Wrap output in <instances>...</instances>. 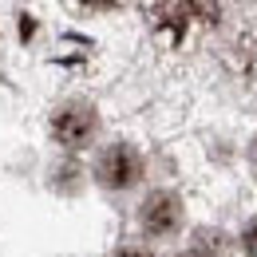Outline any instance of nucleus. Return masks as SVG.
Masks as SVG:
<instances>
[{"instance_id":"7ed1b4c3","label":"nucleus","mask_w":257,"mask_h":257,"mask_svg":"<svg viewBox=\"0 0 257 257\" xmlns=\"http://www.w3.org/2000/svg\"><path fill=\"white\" fill-rule=\"evenodd\" d=\"M182 218V202L174 198L170 190H159L143 202V229L147 233H170Z\"/></svg>"},{"instance_id":"39448f33","label":"nucleus","mask_w":257,"mask_h":257,"mask_svg":"<svg viewBox=\"0 0 257 257\" xmlns=\"http://www.w3.org/2000/svg\"><path fill=\"white\" fill-rule=\"evenodd\" d=\"M115 257H151V253H143V249H119Z\"/></svg>"},{"instance_id":"423d86ee","label":"nucleus","mask_w":257,"mask_h":257,"mask_svg":"<svg viewBox=\"0 0 257 257\" xmlns=\"http://www.w3.org/2000/svg\"><path fill=\"white\" fill-rule=\"evenodd\" d=\"M253 170H257V143H253Z\"/></svg>"},{"instance_id":"20e7f679","label":"nucleus","mask_w":257,"mask_h":257,"mask_svg":"<svg viewBox=\"0 0 257 257\" xmlns=\"http://www.w3.org/2000/svg\"><path fill=\"white\" fill-rule=\"evenodd\" d=\"M241 249H245L249 257H257V218L245 225V233H241Z\"/></svg>"},{"instance_id":"f257e3e1","label":"nucleus","mask_w":257,"mask_h":257,"mask_svg":"<svg viewBox=\"0 0 257 257\" xmlns=\"http://www.w3.org/2000/svg\"><path fill=\"white\" fill-rule=\"evenodd\" d=\"M95 174H99V182H103V186L123 190V186H131V182L143 174V159H139V151H135V147L115 143V147H107V151H103Z\"/></svg>"},{"instance_id":"f03ea898","label":"nucleus","mask_w":257,"mask_h":257,"mask_svg":"<svg viewBox=\"0 0 257 257\" xmlns=\"http://www.w3.org/2000/svg\"><path fill=\"white\" fill-rule=\"evenodd\" d=\"M52 135H56L64 147L91 143V135H95V111H91L87 103H67V107H60V115L52 119Z\"/></svg>"}]
</instances>
